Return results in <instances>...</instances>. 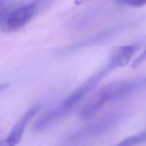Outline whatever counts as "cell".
Listing matches in <instances>:
<instances>
[{"label":"cell","instance_id":"obj_1","mask_svg":"<svg viewBox=\"0 0 146 146\" xmlns=\"http://www.w3.org/2000/svg\"><path fill=\"white\" fill-rule=\"evenodd\" d=\"M113 70L114 69L108 63H106L97 72L94 73L89 78H87L75 90H73L60 104L55 106L52 109L48 110L42 116H40L35 121L34 125H33V130L36 132L43 131L50 127L55 122L71 113L74 110V108L83 100V98L88 93H90L102 81V79Z\"/></svg>","mask_w":146,"mask_h":146},{"label":"cell","instance_id":"obj_2","mask_svg":"<svg viewBox=\"0 0 146 146\" xmlns=\"http://www.w3.org/2000/svg\"><path fill=\"white\" fill-rule=\"evenodd\" d=\"M141 83L140 79H125L107 84L98 90L83 106L79 118L81 120L92 119L109 103L123 99L135 92L141 86Z\"/></svg>","mask_w":146,"mask_h":146},{"label":"cell","instance_id":"obj_3","mask_svg":"<svg viewBox=\"0 0 146 146\" xmlns=\"http://www.w3.org/2000/svg\"><path fill=\"white\" fill-rule=\"evenodd\" d=\"M124 110L112 111L66 135L59 143V146H86L93 140L103 136L119 125L125 118Z\"/></svg>","mask_w":146,"mask_h":146},{"label":"cell","instance_id":"obj_4","mask_svg":"<svg viewBox=\"0 0 146 146\" xmlns=\"http://www.w3.org/2000/svg\"><path fill=\"white\" fill-rule=\"evenodd\" d=\"M55 0H32L22 6L13 9L2 23V30L10 33L20 30L39 13L48 9Z\"/></svg>","mask_w":146,"mask_h":146},{"label":"cell","instance_id":"obj_5","mask_svg":"<svg viewBox=\"0 0 146 146\" xmlns=\"http://www.w3.org/2000/svg\"><path fill=\"white\" fill-rule=\"evenodd\" d=\"M139 22H140L139 18L130 19V20L127 21H122V22H119L117 24L112 25V26H109L107 28L103 29L100 32L96 33V34L92 35V36L88 37V38L77 41V42L73 43V44L69 45V46L63 47L62 49H60L59 52H60V54H67V53H72L74 51L79 50V49L85 48V47L97 46V45H100L103 42H105V41L113 38L116 35L132 28L133 26L137 25Z\"/></svg>","mask_w":146,"mask_h":146},{"label":"cell","instance_id":"obj_6","mask_svg":"<svg viewBox=\"0 0 146 146\" xmlns=\"http://www.w3.org/2000/svg\"><path fill=\"white\" fill-rule=\"evenodd\" d=\"M41 104H35L31 106L29 109L24 112L22 116L18 119V121L15 123L12 127L11 131L7 135L6 138L0 141V146H16L21 141L23 137V134L26 129V126L31 120L34 118V116L40 111Z\"/></svg>","mask_w":146,"mask_h":146},{"label":"cell","instance_id":"obj_7","mask_svg":"<svg viewBox=\"0 0 146 146\" xmlns=\"http://www.w3.org/2000/svg\"><path fill=\"white\" fill-rule=\"evenodd\" d=\"M138 49H139V45L137 44H129L116 47L110 53L107 63L113 69L126 66L128 63H130L132 57L137 52Z\"/></svg>","mask_w":146,"mask_h":146},{"label":"cell","instance_id":"obj_8","mask_svg":"<svg viewBox=\"0 0 146 146\" xmlns=\"http://www.w3.org/2000/svg\"><path fill=\"white\" fill-rule=\"evenodd\" d=\"M146 142V129L142 130L141 132L135 135L129 136L114 146H137Z\"/></svg>","mask_w":146,"mask_h":146},{"label":"cell","instance_id":"obj_9","mask_svg":"<svg viewBox=\"0 0 146 146\" xmlns=\"http://www.w3.org/2000/svg\"><path fill=\"white\" fill-rule=\"evenodd\" d=\"M114 2L120 6L136 7V8L146 5V0H114Z\"/></svg>","mask_w":146,"mask_h":146},{"label":"cell","instance_id":"obj_10","mask_svg":"<svg viewBox=\"0 0 146 146\" xmlns=\"http://www.w3.org/2000/svg\"><path fill=\"white\" fill-rule=\"evenodd\" d=\"M146 61V48L144 49V51H142L137 57L133 60V62L131 63V67L132 68H136L138 67L139 65H141L143 62Z\"/></svg>","mask_w":146,"mask_h":146},{"label":"cell","instance_id":"obj_11","mask_svg":"<svg viewBox=\"0 0 146 146\" xmlns=\"http://www.w3.org/2000/svg\"><path fill=\"white\" fill-rule=\"evenodd\" d=\"M88 1H90V0H74V4L75 5H82V4H84V3L88 2Z\"/></svg>","mask_w":146,"mask_h":146},{"label":"cell","instance_id":"obj_12","mask_svg":"<svg viewBox=\"0 0 146 146\" xmlns=\"http://www.w3.org/2000/svg\"><path fill=\"white\" fill-rule=\"evenodd\" d=\"M9 86L8 83H0V92L4 91L5 89H7Z\"/></svg>","mask_w":146,"mask_h":146},{"label":"cell","instance_id":"obj_13","mask_svg":"<svg viewBox=\"0 0 146 146\" xmlns=\"http://www.w3.org/2000/svg\"><path fill=\"white\" fill-rule=\"evenodd\" d=\"M7 1H8V0H0V8L4 6V4L7 2Z\"/></svg>","mask_w":146,"mask_h":146},{"label":"cell","instance_id":"obj_14","mask_svg":"<svg viewBox=\"0 0 146 146\" xmlns=\"http://www.w3.org/2000/svg\"><path fill=\"white\" fill-rule=\"evenodd\" d=\"M145 81H146V79H145Z\"/></svg>","mask_w":146,"mask_h":146}]
</instances>
